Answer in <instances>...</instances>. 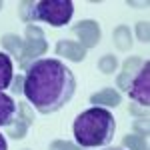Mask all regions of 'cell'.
<instances>
[{"mask_svg":"<svg viewBox=\"0 0 150 150\" xmlns=\"http://www.w3.org/2000/svg\"><path fill=\"white\" fill-rule=\"evenodd\" d=\"M16 110H18V114L14 116V120L10 122V130H8V134H10L14 140H20L26 136V132H28V126L34 122V114H32V110H30V106L26 102H20L16 106Z\"/></svg>","mask_w":150,"mask_h":150,"instance_id":"6","label":"cell"},{"mask_svg":"<svg viewBox=\"0 0 150 150\" xmlns=\"http://www.w3.org/2000/svg\"><path fill=\"white\" fill-rule=\"evenodd\" d=\"M0 150H8V144H6V138H4V134H0Z\"/></svg>","mask_w":150,"mask_h":150,"instance_id":"20","label":"cell"},{"mask_svg":"<svg viewBox=\"0 0 150 150\" xmlns=\"http://www.w3.org/2000/svg\"><path fill=\"white\" fill-rule=\"evenodd\" d=\"M126 92L136 104H140L142 108H148L150 104V62L148 60H144V64L138 68V72L132 76Z\"/></svg>","mask_w":150,"mask_h":150,"instance_id":"5","label":"cell"},{"mask_svg":"<svg viewBox=\"0 0 150 150\" xmlns=\"http://www.w3.org/2000/svg\"><path fill=\"white\" fill-rule=\"evenodd\" d=\"M10 90H12L14 94L24 92V76H22V74H16V76L12 78V82H10Z\"/></svg>","mask_w":150,"mask_h":150,"instance_id":"18","label":"cell"},{"mask_svg":"<svg viewBox=\"0 0 150 150\" xmlns=\"http://www.w3.org/2000/svg\"><path fill=\"white\" fill-rule=\"evenodd\" d=\"M144 64V60H140V58L136 56H132V58H128L126 62L122 64V72L118 74V78H116V86L120 88V90H124L126 92V88H128V84H130V80H132V76L138 72V68Z\"/></svg>","mask_w":150,"mask_h":150,"instance_id":"9","label":"cell"},{"mask_svg":"<svg viewBox=\"0 0 150 150\" xmlns=\"http://www.w3.org/2000/svg\"><path fill=\"white\" fill-rule=\"evenodd\" d=\"M116 66H118V60H116V56H112V54H104V56L98 60V70H102L104 74H112L116 70Z\"/></svg>","mask_w":150,"mask_h":150,"instance_id":"16","label":"cell"},{"mask_svg":"<svg viewBox=\"0 0 150 150\" xmlns=\"http://www.w3.org/2000/svg\"><path fill=\"white\" fill-rule=\"evenodd\" d=\"M24 150H28V148H24Z\"/></svg>","mask_w":150,"mask_h":150,"instance_id":"23","label":"cell"},{"mask_svg":"<svg viewBox=\"0 0 150 150\" xmlns=\"http://www.w3.org/2000/svg\"><path fill=\"white\" fill-rule=\"evenodd\" d=\"M48 50V42L44 40V32L42 28H38L34 24L26 26V40H24V48H22V56H20V68L28 70V66L36 62L40 54H44Z\"/></svg>","mask_w":150,"mask_h":150,"instance_id":"4","label":"cell"},{"mask_svg":"<svg viewBox=\"0 0 150 150\" xmlns=\"http://www.w3.org/2000/svg\"><path fill=\"white\" fill-rule=\"evenodd\" d=\"M116 132V120L106 108L92 106L76 116L72 134L76 144L82 148H100L110 144Z\"/></svg>","mask_w":150,"mask_h":150,"instance_id":"2","label":"cell"},{"mask_svg":"<svg viewBox=\"0 0 150 150\" xmlns=\"http://www.w3.org/2000/svg\"><path fill=\"white\" fill-rule=\"evenodd\" d=\"M2 42V48L6 50V54H12V56L20 58L22 56V48H24V40L16 34H4L0 38Z\"/></svg>","mask_w":150,"mask_h":150,"instance_id":"13","label":"cell"},{"mask_svg":"<svg viewBox=\"0 0 150 150\" xmlns=\"http://www.w3.org/2000/svg\"><path fill=\"white\" fill-rule=\"evenodd\" d=\"M14 66H12V58L6 52H0V92L10 88V82L14 78Z\"/></svg>","mask_w":150,"mask_h":150,"instance_id":"12","label":"cell"},{"mask_svg":"<svg viewBox=\"0 0 150 150\" xmlns=\"http://www.w3.org/2000/svg\"><path fill=\"white\" fill-rule=\"evenodd\" d=\"M122 144L128 150H148V136L146 134H126Z\"/></svg>","mask_w":150,"mask_h":150,"instance_id":"15","label":"cell"},{"mask_svg":"<svg viewBox=\"0 0 150 150\" xmlns=\"http://www.w3.org/2000/svg\"><path fill=\"white\" fill-rule=\"evenodd\" d=\"M72 32L78 34V44H82L84 48H94L100 42V26L94 20H80L72 26Z\"/></svg>","mask_w":150,"mask_h":150,"instance_id":"7","label":"cell"},{"mask_svg":"<svg viewBox=\"0 0 150 150\" xmlns=\"http://www.w3.org/2000/svg\"><path fill=\"white\" fill-rule=\"evenodd\" d=\"M76 78L60 58H38L24 76V96L40 114H52L72 100Z\"/></svg>","mask_w":150,"mask_h":150,"instance_id":"1","label":"cell"},{"mask_svg":"<svg viewBox=\"0 0 150 150\" xmlns=\"http://www.w3.org/2000/svg\"><path fill=\"white\" fill-rule=\"evenodd\" d=\"M112 40H114L116 46H118V50H122V52L130 50V46H132V36H130V30H128V26H118V28L114 30V36H112Z\"/></svg>","mask_w":150,"mask_h":150,"instance_id":"14","label":"cell"},{"mask_svg":"<svg viewBox=\"0 0 150 150\" xmlns=\"http://www.w3.org/2000/svg\"><path fill=\"white\" fill-rule=\"evenodd\" d=\"M74 14L72 0H40V2H22L20 4V18L24 22L42 20L50 26H64L70 22Z\"/></svg>","mask_w":150,"mask_h":150,"instance_id":"3","label":"cell"},{"mask_svg":"<svg viewBox=\"0 0 150 150\" xmlns=\"http://www.w3.org/2000/svg\"><path fill=\"white\" fill-rule=\"evenodd\" d=\"M122 102V96H120V92L118 90H114V88H104V90H100V92H94L92 96H90V104H94V106H100V108H104V106H118V104Z\"/></svg>","mask_w":150,"mask_h":150,"instance_id":"10","label":"cell"},{"mask_svg":"<svg viewBox=\"0 0 150 150\" xmlns=\"http://www.w3.org/2000/svg\"><path fill=\"white\" fill-rule=\"evenodd\" d=\"M136 32H138V40L140 42H148V22H138L136 24Z\"/></svg>","mask_w":150,"mask_h":150,"instance_id":"19","label":"cell"},{"mask_svg":"<svg viewBox=\"0 0 150 150\" xmlns=\"http://www.w3.org/2000/svg\"><path fill=\"white\" fill-rule=\"evenodd\" d=\"M0 8H2V2H0Z\"/></svg>","mask_w":150,"mask_h":150,"instance_id":"22","label":"cell"},{"mask_svg":"<svg viewBox=\"0 0 150 150\" xmlns=\"http://www.w3.org/2000/svg\"><path fill=\"white\" fill-rule=\"evenodd\" d=\"M56 54L62 58H68L72 62H82L86 56V48L74 40H60L56 44Z\"/></svg>","mask_w":150,"mask_h":150,"instance_id":"8","label":"cell"},{"mask_svg":"<svg viewBox=\"0 0 150 150\" xmlns=\"http://www.w3.org/2000/svg\"><path fill=\"white\" fill-rule=\"evenodd\" d=\"M108 150H122V148H108Z\"/></svg>","mask_w":150,"mask_h":150,"instance_id":"21","label":"cell"},{"mask_svg":"<svg viewBox=\"0 0 150 150\" xmlns=\"http://www.w3.org/2000/svg\"><path fill=\"white\" fill-rule=\"evenodd\" d=\"M50 150H80V146H76L72 142H66V140H54L50 144Z\"/></svg>","mask_w":150,"mask_h":150,"instance_id":"17","label":"cell"},{"mask_svg":"<svg viewBox=\"0 0 150 150\" xmlns=\"http://www.w3.org/2000/svg\"><path fill=\"white\" fill-rule=\"evenodd\" d=\"M16 116V102L12 96L0 92V126H10V122Z\"/></svg>","mask_w":150,"mask_h":150,"instance_id":"11","label":"cell"}]
</instances>
